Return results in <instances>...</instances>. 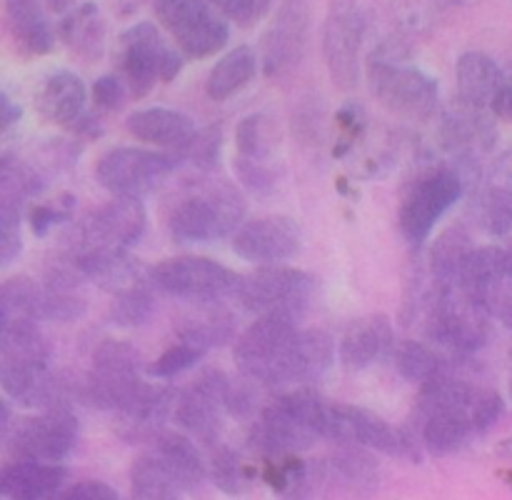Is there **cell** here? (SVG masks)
I'll list each match as a JSON object with an SVG mask.
<instances>
[{
  "label": "cell",
  "mask_w": 512,
  "mask_h": 500,
  "mask_svg": "<svg viewBox=\"0 0 512 500\" xmlns=\"http://www.w3.org/2000/svg\"><path fill=\"white\" fill-rule=\"evenodd\" d=\"M335 360V343L325 330H300L295 320L260 315L235 340V363L245 378L268 388L308 385L323 378Z\"/></svg>",
  "instance_id": "6da1fadb"
},
{
  "label": "cell",
  "mask_w": 512,
  "mask_h": 500,
  "mask_svg": "<svg viewBox=\"0 0 512 500\" xmlns=\"http://www.w3.org/2000/svg\"><path fill=\"white\" fill-rule=\"evenodd\" d=\"M420 443L430 455H450L488 433L503 415V398L453 373L423 385L418 398Z\"/></svg>",
  "instance_id": "7a4b0ae2"
},
{
  "label": "cell",
  "mask_w": 512,
  "mask_h": 500,
  "mask_svg": "<svg viewBox=\"0 0 512 500\" xmlns=\"http://www.w3.org/2000/svg\"><path fill=\"white\" fill-rule=\"evenodd\" d=\"M0 383L5 395L25 408L65 403V380L50 368V345L38 320L0 318Z\"/></svg>",
  "instance_id": "3957f363"
},
{
  "label": "cell",
  "mask_w": 512,
  "mask_h": 500,
  "mask_svg": "<svg viewBox=\"0 0 512 500\" xmlns=\"http://www.w3.org/2000/svg\"><path fill=\"white\" fill-rule=\"evenodd\" d=\"M333 403L313 388L300 385L298 390L278 395L260 413L253 425L250 443L268 458L290 455L310 448L315 440L330 435Z\"/></svg>",
  "instance_id": "277c9868"
},
{
  "label": "cell",
  "mask_w": 512,
  "mask_h": 500,
  "mask_svg": "<svg viewBox=\"0 0 512 500\" xmlns=\"http://www.w3.org/2000/svg\"><path fill=\"white\" fill-rule=\"evenodd\" d=\"M408 40L393 38L368 58V83L385 110L405 120L433 118L440 90L433 75L408 63Z\"/></svg>",
  "instance_id": "5b68a950"
},
{
  "label": "cell",
  "mask_w": 512,
  "mask_h": 500,
  "mask_svg": "<svg viewBox=\"0 0 512 500\" xmlns=\"http://www.w3.org/2000/svg\"><path fill=\"white\" fill-rule=\"evenodd\" d=\"M243 215L245 200L233 185H205L178 200L168 228L178 243H213L225 235H235Z\"/></svg>",
  "instance_id": "8992f818"
},
{
  "label": "cell",
  "mask_w": 512,
  "mask_h": 500,
  "mask_svg": "<svg viewBox=\"0 0 512 500\" xmlns=\"http://www.w3.org/2000/svg\"><path fill=\"white\" fill-rule=\"evenodd\" d=\"M463 173L453 165H435L423 170L403 193L398 223L410 245H423L438 220L463 198Z\"/></svg>",
  "instance_id": "52a82bcc"
},
{
  "label": "cell",
  "mask_w": 512,
  "mask_h": 500,
  "mask_svg": "<svg viewBox=\"0 0 512 500\" xmlns=\"http://www.w3.org/2000/svg\"><path fill=\"white\" fill-rule=\"evenodd\" d=\"M183 68V55L163 38L153 23H138L118 40V70L135 98H143L155 83H170Z\"/></svg>",
  "instance_id": "ba28073f"
},
{
  "label": "cell",
  "mask_w": 512,
  "mask_h": 500,
  "mask_svg": "<svg viewBox=\"0 0 512 500\" xmlns=\"http://www.w3.org/2000/svg\"><path fill=\"white\" fill-rule=\"evenodd\" d=\"M318 283L310 273L283 265H260L240 280L238 298L250 313L298 320L313 305Z\"/></svg>",
  "instance_id": "9c48e42d"
},
{
  "label": "cell",
  "mask_w": 512,
  "mask_h": 500,
  "mask_svg": "<svg viewBox=\"0 0 512 500\" xmlns=\"http://www.w3.org/2000/svg\"><path fill=\"white\" fill-rule=\"evenodd\" d=\"M148 275L150 285L160 293L190 300V303H218L230 295L238 298L240 280H243V275L233 273L225 265L210 258H195V255L163 260L153 265Z\"/></svg>",
  "instance_id": "30bf717a"
},
{
  "label": "cell",
  "mask_w": 512,
  "mask_h": 500,
  "mask_svg": "<svg viewBox=\"0 0 512 500\" xmlns=\"http://www.w3.org/2000/svg\"><path fill=\"white\" fill-rule=\"evenodd\" d=\"M163 28L188 58H208L230 38L228 18L213 0H153Z\"/></svg>",
  "instance_id": "8fae6325"
},
{
  "label": "cell",
  "mask_w": 512,
  "mask_h": 500,
  "mask_svg": "<svg viewBox=\"0 0 512 500\" xmlns=\"http://www.w3.org/2000/svg\"><path fill=\"white\" fill-rule=\"evenodd\" d=\"M180 158L173 150L113 148L95 165V180L113 195L143 198L178 168Z\"/></svg>",
  "instance_id": "7c38bea8"
},
{
  "label": "cell",
  "mask_w": 512,
  "mask_h": 500,
  "mask_svg": "<svg viewBox=\"0 0 512 500\" xmlns=\"http://www.w3.org/2000/svg\"><path fill=\"white\" fill-rule=\"evenodd\" d=\"M140 355L120 340H105L93 355V368L83 385L88 403L103 410H123L143 388L140 380Z\"/></svg>",
  "instance_id": "4fadbf2b"
},
{
  "label": "cell",
  "mask_w": 512,
  "mask_h": 500,
  "mask_svg": "<svg viewBox=\"0 0 512 500\" xmlns=\"http://www.w3.org/2000/svg\"><path fill=\"white\" fill-rule=\"evenodd\" d=\"M8 438V453L13 460H48L60 463L73 453L78 443V418L68 403L43 408V413L28 415L13 428Z\"/></svg>",
  "instance_id": "5bb4252c"
},
{
  "label": "cell",
  "mask_w": 512,
  "mask_h": 500,
  "mask_svg": "<svg viewBox=\"0 0 512 500\" xmlns=\"http://www.w3.org/2000/svg\"><path fill=\"white\" fill-rule=\"evenodd\" d=\"M330 440L343 445H363L375 453L408 458L413 463L420 460V438L408 430L395 428L388 420L375 415L373 410L358 408L350 403H333V420H330Z\"/></svg>",
  "instance_id": "9a60e30c"
},
{
  "label": "cell",
  "mask_w": 512,
  "mask_h": 500,
  "mask_svg": "<svg viewBox=\"0 0 512 500\" xmlns=\"http://www.w3.org/2000/svg\"><path fill=\"white\" fill-rule=\"evenodd\" d=\"M365 35V13L358 0H330L323 28V53L330 78L350 90L360 80V48Z\"/></svg>",
  "instance_id": "2e32d148"
},
{
  "label": "cell",
  "mask_w": 512,
  "mask_h": 500,
  "mask_svg": "<svg viewBox=\"0 0 512 500\" xmlns=\"http://www.w3.org/2000/svg\"><path fill=\"white\" fill-rule=\"evenodd\" d=\"M233 400L235 390L228 378L218 370H205L180 395L175 415L190 435L203 443H215L223 428V418L228 413L233 415Z\"/></svg>",
  "instance_id": "e0dca14e"
},
{
  "label": "cell",
  "mask_w": 512,
  "mask_h": 500,
  "mask_svg": "<svg viewBox=\"0 0 512 500\" xmlns=\"http://www.w3.org/2000/svg\"><path fill=\"white\" fill-rule=\"evenodd\" d=\"M310 13L305 0H283L273 23L263 35V73L270 80H283L300 65L308 43Z\"/></svg>",
  "instance_id": "ac0fdd59"
},
{
  "label": "cell",
  "mask_w": 512,
  "mask_h": 500,
  "mask_svg": "<svg viewBox=\"0 0 512 500\" xmlns=\"http://www.w3.org/2000/svg\"><path fill=\"white\" fill-rule=\"evenodd\" d=\"M303 235L288 215H263L240 225L233 235V250L255 265H280L295 258Z\"/></svg>",
  "instance_id": "d6986e66"
},
{
  "label": "cell",
  "mask_w": 512,
  "mask_h": 500,
  "mask_svg": "<svg viewBox=\"0 0 512 500\" xmlns=\"http://www.w3.org/2000/svg\"><path fill=\"white\" fill-rule=\"evenodd\" d=\"M238 168L240 183L253 193H265L275 185L273 158L278 150V128L275 120L263 113L248 115L238 125Z\"/></svg>",
  "instance_id": "ffe728a7"
},
{
  "label": "cell",
  "mask_w": 512,
  "mask_h": 500,
  "mask_svg": "<svg viewBox=\"0 0 512 500\" xmlns=\"http://www.w3.org/2000/svg\"><path fill=\"white\" fill-rule=\"evenodd\" d=\"M148 228V213L140 198L115 195L110 203L100 205L85 218L80 233L88 248H120L128 250L138 243Z\"/></svg>",
  "instance_id": "44dd1931"
},
{
  "label": "cell",
  "mask_w": 512,
  "mask_h": 500,
  "mask_svg": "<svg viewBox=\"0 0 512 500\" xmlns=\"http://www.w3.org/2000/svg\"><path fill=\"white\" fill-rule=\"evenodd\" d=\"M68 468L48 460H10L0 473V493L10 500L60 498Z\"/></svg>",
  "instance_id": "7402d4cb"
},
{
  "label": "cell",
  "mask_w": 512,
  "mask_h": 500,
  "mask_svg": "<svg viewBox=\"0 0 512 500\" xmlns=\"http://www.w3.org/2000/svg\"><path fill=\"white\" fill-rule=\"evenodd\" d=\"M393 353V328L385 315L350 320L340 335V360L350 370L373 368Z\"/></svg>",
  "instance_id": "603a6c76"
},
{
  "label": "cell",
  "mask_w": 512,
  "mask_h": 500,
  "mask_svg": "<svg viewBox=\"0 0 512 500\" xmlns=\"http://www.w3.org/2000/svg\"><path fill=\"white\" fill-rule=\"evenodd\" d=\"M125 128L133 138L140 143L155 145V148L173 150V153H183L185 145L195 138L198 128H195L193 118H188L180 110L170 108H145L135 110L128 115Z\"/></svg>",
  "instance_id": "cb8c5ba5"
},
{
  "label": "cell",
  "mask_w": 512,
  "mask_h": 500,
  "mask_svg": "<svg viewBox=\"0 0 512 500\" xmlns=\"http://www.w3.org/2000/svg\"><path fill=\"white\" fill-rule=\"evenodd\" d=\"M85 100H88V93H85L83 80L70 70H58L45 78L43 88L35 95V108L48 123L75 130L80 120L88 115Z\"/></svg>",
  "instance_id": "d4e9b609"
},
{
  "label": "cell",
  "mask_w": 512,
  "mask_h": 500,
  "mask_svg": "<svg viewBox=\"0 0 512 500\" xmlns=\"http://www.w3.org/2000/svg\"><path fill=\"white\" fill-rule=\"evenodd\" d=\"M75 265H78L80 275L93 280L100 288L110 290L113 295L135 288V285H143L140 268L120 248H88L85 245L75 258Z\"/></svg>",
  "instance_id": "484cf974"
},
{
  "label": "cell",
  "mask_w": 512,
  "mask_h": 500,
  "mask_svg": "<svg viewBox=\"0 0 512 500\" xmlns=\"http://www.w3.org/2000/svg\"><path fill=\"white\" fill-rule=\"evenodd\" d=\"M503 70L490 55L485 53H463L455 68V80H458V98L460 105L478 113H488L500 83H503Z\"/></svg>",
  "instance_id": "4316f807"
},
{
  "label": "cell",
  "mask_w": 512,
  "mask_h": 500,
  "mask_svg": "<svg viewBox=\"0 0 512 500\" xmlns=\"http://www.w3.org/2000/svg\"><path fill=\"white\" fill-rule=\"evenodd\" d=\"M5 23L20 53L45 55L55 48L43 0H5Z\"/></svg>",
  "instance_id": "83f0119b"
},
{
  "label": "cell",
  "mask_w": 512,
  "mask_h": 500,
  "mask_svg": "<svg viewBox=\"0 0 512 500\" xmlns=\"http://www.w3.org/2000/svg\"><path fill=\"white\" fill-rule=\"evenodd\" d=\"M58 38L73 50L85 63H93L103 55L105 25L100 8L95 3H80L70 13L63 15L58 25Z\"/></svg>",
  "instance_id": "f1b7e54d"
},
{
  "label": "cell",
  "mask_w": 512,
  "mask_h": 500,
  "mask_svg": "<svg viewBox=\"0 0 512 500\" xmlns=\"http://www.w3.org/2000/svg\"><path fill=\"white\" fill-rule=\"evenodd\" d=\"M185 488L180 483L178 473L173 465L163 458L155 448H148V453L138 455L130 465V495L133 498H178Z\"/></svg>",
  "instance_id": "f546056e"
},
{
  "label": "cell",
  "mask_w": 512,
  "mask_h": 500,
  "mask_svg": "<svg viewBox=\"0 0 512 500\" xmlns=\"http://www.w3.org/2000/svg\"><path fill=\"white\" fill-rule=\"evenodd\" d=\"M473 250L475 245L470 243V235L463 225H450V228H445L440 233V238L433 243V248H430V273H433V283H458Z\"/></svg>",
  "instance_id": "4dcf8cb0"
},
{
  "label": "cell",
  "mask_w": 512,
  "mask_h": 500,
  "mask_svg": "<svg viewBox=\"0 0 512 500\" xmlns=\"http://www.w3.org/2000/svg\"><path fill=\"white\" fill-rule=\"evenodd\" d=\"M453 0H390V20L400 38H428L448 18Z\"/></svg>",
  "instance_id": "1f68e13d"
},
{
  "label": "cell",
  "mask_w": 512,
  "mask_h": 500,
  "mask_svg": "<svg viewBox=\"0 0 512 500\" xmlns=\"http://www.w3.org/2000/svg\"><path fill=\"white\" fill-rule=\"evenodd\" d=\"M258 73V55L248 45L233 48L213 65L208 75V95L213 100L233 98Z\"/></svg>",
  "instance_id": "d6a6232c"
},
{
  "label": "cell",
  "mask_w": 512,
  "mask_h": 500,
  "mask_svg": "<svg viewBox=\"0 0 512 500\" xmlns=\"http://www.w3.org/2000/svg\"><path fill=\"white\" fill-rule=\"evenodd\" d=\"M453 360L455 358L438 353V350L430 348L428 343H420V340H405L395 350V368H398V373L408 378L410 383H418L420 388L443 378V375L453 373Z\"/></svg>",
  "instance_id": "836d02e7"
},
{
  "label": "cell",
  "mask_w": 512,
  "mask_h": 500,
  "mask_svg": "<svg viewBox=\"0 0 512 500\" xmlns=\"http://www.w3.org/2000/svg\"><path fill=\"white\" fill-rule=\"evenodd\" d=\"M318 468L330 480H335L338 485H348L358 493H368L378 485V465L365 453L363 445H350V448H345L335 458H328V463L318 465Z\"/></svg>",
  "instance_id": "e575fe53"
},
{
  "label": "cell",
  "mask_w": 512,
  "mask_h": 500,
  "mask_svg": "<svg viewBox=\"0 0 512 500\" xmlns=\"http://www.w3.org/2000/svg\"><path fill=\"white\" fill-rule=\"evenodd\" d=\"M475 218L480 230L490 238H505L512 233V185H490L475 203Z\"/></svg>",
  "instance_id": "d590c367"
},
{
  "label": "cell",
  "mask_w": 512,
  "mask_h": 500,
  "mask_svg": "<svg viewBox=\"0 0 512 500\" xmlns=\"http://www.w3.org/2000/svg\"><path fill=\"white\" fill-rule=\"evenodd\" d=\"M40 190H43V180H40L38 170L5 153L3 168H0V203L23 205L25 200L38 195Z\"/></svg>",
  "instance_id": "8d00e7d4"
},
{
  "label": "cell",
  "mask_w": 512,
  "mask_h": 500,
  "mask_svg": "<svg viewBox=\"0 0 512 500\" xmlns=\"http://www.w3.org/2000/svg\"><path fill=\"white\" fill-rule=\"evenodd\" d=\"M210 478L215 480L220 490L225 493H245L253 485L255 470L240 460V455L233 448H218L210 460Z\"/></svg>",
  "instance_id": "74e56055"
},
{
  "label": "cell",
  "mask_w": 512,
  "mask_h": 500,
  "mask_svg": "<svg viewBox=\"0 0 512 500\" xmlns=\"http://www.w3.org/2000/svg\"><path fill=\"white\" fill-rule=\"evenodd\" d=\"M153 308L155 300L153 293L148 290V283L135 285V288L113 295L110 320L115 325H120V328H135V325H143L153 315Z\"/></svg>",
  "instance_id": "f35d334b"
},
{
  "label": "cell",
  "mask_w": 512,
  "mask_h": 500,
  "mask_svg": "<svg viewBox=\"0 0 512 500\" xmlns=\"http://www.w3.org/2000/svg\"><path fill=\"white\" fill-rule=\"evenodd\" d=\"M205 353H208L205 348H200V345L180 338V343L170 345V348L165 350L158 360H153V363L148 365V375H153V378H175V375H180V373H185L188 368H193V365L198 363Z\"/></svg>",
  "instance_id": "ab89813d"
},
{
  "label": "cell",
  "mask_w": 512,
  "mask_h": 500,
  "mask_svg": "<svg viewBox=\"0 0 512 500\" xmlns=\"http://www.w3.org/2000/svg\"><path fill=\"white\" fill-rule=\"evenodd\" d=\"M20 215H23V205L0 203V258H3V265H10L23 253Z\"/></svg>",
  "instance_id": "60d3db41"
},
{
  "label": "cell",
  "mask_w": 512,
  "mask_h": 500,
  "mask_svg": "<svg viewBox=\"0 0 512 500\" xmlns=\"http://www.w3.org/2000/svg\"><path fill=\"white\" fill-rule=\"evenodd\" d=\"M218 148H220V130L205 128L200 130V133H195V138L185 145V150L180 155L193 160L198 168H213L215 158H218Z\"/></svg>",
  "instance_id": "b9f144b4"
},
{
  "label": "cell",
  "mask_w": 512,
  "mask_h": 500,
  "mask_svg": "<svg viewBox=\"0 0 512 500\" xmlns=\"http://www.w3.org/2000/svg\"><path fill=\"white\" fill-rule=\"evenodd\" d=\"M130 93L128 83L120 75H103L93 83V100L100 110L123 108L125 95Z\"/></svg>",
  "instance_id": "7bdbcfd3"
},
{
  "label": "cell",
  "mask_w": 512,
  "mask_h": 500,
  "mask_svg": "<svg viewBox=\"0 0 512 500\" xmlns=\"http://www.w3.org/2000/svg\"><path fill=\"white\" fill-rule=\"evenodd\" d=\"M220 13L238 25H253L265 13L270 0H213Z\"/></svg>",
  "instance_id": "ee69618b"
},
{
  "label": "cell",
  "mask_w": 512,
  "mask_h": 500,
  "mask_svg": "<svg viewBox=\"0 0 512 500\" xmlns=\"http://www.w3.org/2000/svg\"><path fill=\"white\" fill-rule=\"evenodd\" d=\"M60 498L65 500H113L118 498V490L110 488L108 483H100V480H83V483L65 485Z\"/></svg>",
  "instance_id": "f6af8a7d"
},
{
  "label": "cell",
  "mask_w": 512,
  "mask_h": 500,
  "mask_svg": "<svg viewBox=\"0 0 512 500\" xmlns=\"http://www.w3.org/2000/svg\"><path fill=\"white\" fill-rule=\"evenodd\" d=\"M63 218L65 210L58 208V205H35V208H30V225H33L35 235H45Z\"/></svg>",
  "instance_id": "bcb514c9"
},
{
  "label": "cell",
  "mask_w": 512,
  "mask_h": 500,
  "mask_svg": "<svg viewBox=\"0 0 512 500\" xmlns=\"http://www.w3.org/2000/svg\"><path fill=\"white\" fill-rule=\"evenodd\" d=\"M490 113L503 123H512V73L503 75V83H500L498 93L490 103Z\"/></svg>",
  "instance_id": "7dc6e473"
},
{
  "label": "cell",
  "mask_w": 512,
  "mask_h": 500,
  "mask_svg": "<svg viewBox=\"0 0 512 500\" xmlns=\"http://www.w3.org/2000/svg\"><path fill=\"white\" fill-rule=\"evenodd\" d=\"M18 118H20V108H15V105L10 103V98H5L3 95V133H8L10 125H13Z\"/></svg>",
  "instance_id": "c3c4849f"
},
{
  "label": "cell",
  "mask_w": 512,
  "mask_h": 500,
  "mask_svg": "<svg viewBox=\"0 0 512 500\" xmlns=\"http://www.w3.org/2000/svg\"><path fill=\"white\" fill-rule=\"evenodd\" d=\"M495 453H498V455H503V458L512 460V435H510V438L500 440V443H498V448H495Z\"/></svg>",
  "instance_id": "681fc988"
},
{
  "label": "cell",
  "mask_w": 512,
  "mask_h": 500,
  "mask_svg": "<svg viewBox=\"0 0 512 500\" xmlns=\"http://www.w3.org/2000/svg\"><path fill=\"white\" fill-rule=\"evenodd\" d=\"M505 275H508V283L512 285V245L505 250Z\"/></svg>",
  "instance_id": "f907efd6"
},
{
  "label": "cell",
  "mask_w": 512,
  "mask_h": 500,
  "mask_svg": "<svg viewBox=\"0 0 512 500\" xmlns=\"http://www.w3.org/2000/svg\"><path fill=\"white\" fill-rule=\"evenodd\" d=\"M503 318H505V323H508L510 328H512V300H510V305H508V308L503 310ZM510 395H512V380H510Z\"/></svg>",
  "instance_id": "816d5d0a"
},
{
  "label": "cell",
  "mask_w": 512,
  "mask_h": 500,
  "mask_svg": "<svg viewBox=\"0 0 512 500\" xmlns=\"http://www.w3.org/2000/svg\"><path fill=\"white\" fill-rule=\"evenodd\" d=\"M503 475H510V478H512V473H503ZM510 483H512V480H510Z\"/></svg>",
  "instance_id": "f5cc1de1"
}]
</instances>
